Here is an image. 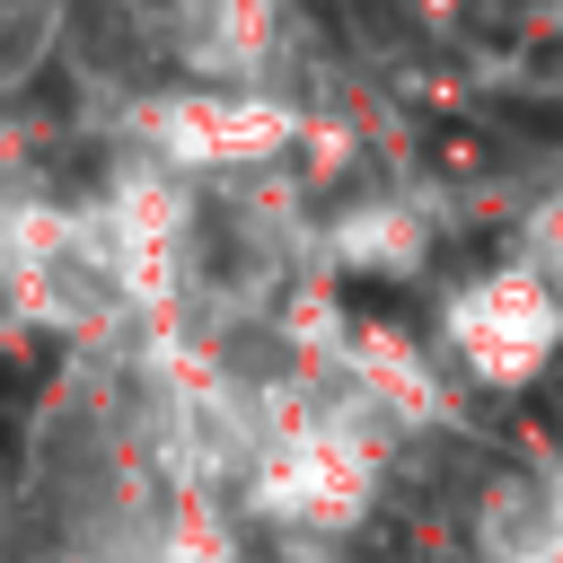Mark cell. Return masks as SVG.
<instances>
[{"mask_svg": "<svg viewBox=\"0 0 563 563\" xmlns=\"http://www.w3.org/2000/svg\"><path fill=\"white\" fill-rule=\"evenodd\" d=\"M317 141L308 106L282 88H211V79H176L132 97L123 114V150H141L167 176L194 185H238V176H282V158Z\"/></svg>", "mask_w": 563, "mask_h": 563, "instance_id": "1", "label": "cell"}, {"mask_svg": "<svg viewBox=\"0 0 563 563\" xmlns=\"http://www.w3.org/2000/svg\"><path fill=\"white\" fill-rule=\"evenodd\" d=\"M440 361L484 387V396H519L563 361V273L537 255H501L484 273H466L440 317H431Z\"/></svg>", "mask_w": 563, "mask_h": 563, "instance_id": "2", "label": "cell"}, {"mask_svg": "<svg viewBox=\"0 0 563 563\" xmlns=\"http://www.w3.org/2000/svg\"><path fill=\"white\" fill-rule=\"evenodd\" d=\"M158 44L185 79L211 88H282L290 62V18L282 0H167L158 9Z\"/></svg>", "mask_w": 563, "mask_h": 563, "instance_id": "3", "label": "cell"}]
</instances>
